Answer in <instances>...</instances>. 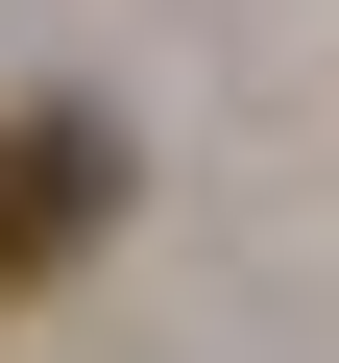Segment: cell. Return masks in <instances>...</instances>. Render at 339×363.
I'll use <instances>...</instances> for the list:
<instances>
[{"mask_svg": "<svg viewBox=\"0 0 339 363\" xmlns=\"http://www.w3.org/2000/svg\"><path fill=\"white\" fill-rule=\"evenodd\" d=\"M121 218V121L97 97H0V291H73Z\"/></svg>", "mask_w": 339, "mask_h": 363, "instance_id": "obj_1", "label": "cell"}]
</instances>
